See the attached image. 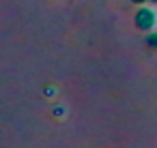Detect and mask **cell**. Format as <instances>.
Here are the masks:
<instances>
[{
	"label": "cell",
	"instance_id": "cell-1",
	"mask_svg": "<svg viewBox=\"0 0 157 148\" xmlns=\"http://www.w3.org/2000/svg\"><path fill=\"white\" fill-rule=\"evenodd\" d=\"M133 20H136V28H138V30L148 32V30H153V26H155V20H157V17H155V13H153L151 9L140 7Z\"/></svg>",
	"mask_w": 157,
	"mask_h": 148
},
{
	"label": "cell",
	"instance_id": "cell-2",
	"mask_svg": "<svg viewBox=\"0 0 157 148\" xmlns=\"http://www.w3.org/2000/svg\"><path fill=\"white\" fill-rule=\"evenodd\" d=\"M146 43H148L151 47H155V50H157V32L148 35V37H146Z\"/></svg>",
	"mask_w": 157,
	"mask_h": 148
},
{
	"label": "cell",
	"instance_id": "cell-3",
	"mask_svg": "<svg viewBox=\"0 0 157 148\" xmlns=\"http://www.w3.org/2000/svg\"><path fill=\"white\" fill-rule=\"evenodd\" d=\"M131 2H136V5H142V2H148V0H131Z\"/></svg>",
	"mask_w": 157,
	"mask_h": 148
},
{
	"label": "cell",
	"instance_id": "cell-4",
	"mask_svg": "<svg viewBox=\"0 0 157 148\" xmlns=\"http://www.w3.org/2000/svg\"><path fill=\"white\" fill-rule=\"evenodd\" d=\"M148 2H157V0H148Z\"/></svg>",
	"mask_w": 157,
	"mask_h": 148
}]
</instances>
